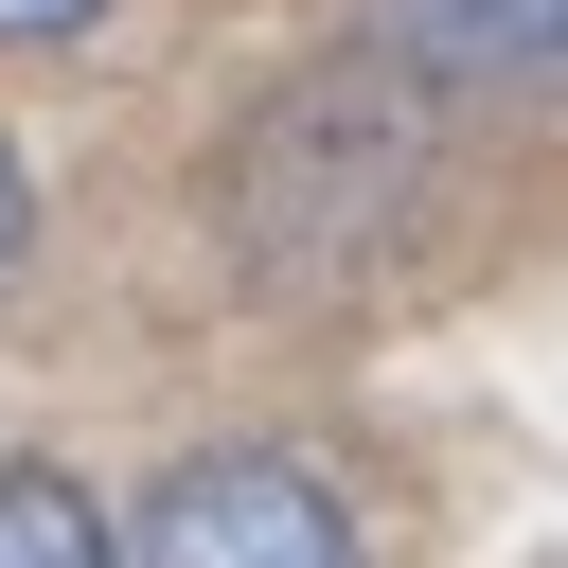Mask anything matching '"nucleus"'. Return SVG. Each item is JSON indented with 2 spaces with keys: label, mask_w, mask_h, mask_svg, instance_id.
<instances>
[{
  "label": "nucleus",
  "mask_w": 568,
  "mask_h": 568,
  "mask_svg": "<svg viewBox=\"0 0 568 568\" xmlns=\"http://www.w3.org/2000/svg\"><path fill=\"white\" fill-rule=\"evenodd\" d=\"M0 568H106V515H89V479H53V462H0Z\"/></svg>",
  "instance_id": "7ed1b4c3"
},
{
  "label": "nucleus",
  "mask_w": 568,
  "mask_h": 568,
  "mask_svg": "<svg viewBox=\"0 0 568 568\" xmlns=\"http://www.w3.org/2000/svg\"><path fill=\"white\" fill-rule=\"evenodd\" d=\"M106 0H0V36H89Z\"/></svg>",
  "instance_id": "39448f33"
},
{
  "label": "nucleus",
  "mask_w": 568,
  "mask_h": 568,
  "mask_svg": "<svg viewBox=\"0 0 568 568\" xmlns=\"http://www.w3.org/2000/svg\"><path fill=\"white\" fill-rule=\"evenodd\" d=\"M106 568H373V550H355L337 479H302L284 444H195V462L106 532Z\"/></svg>",
  "instance_id": "f257e3e1"
},
{
  "label": "nucleus",
  "mask_w": 568,
  "mask_h": 568,
  "mask_svg": "<svg viewBox=\"0 0 568 568\" xmlns=\"http://www.w3.org/2000/svg\"><path fill=\"white\" fill-rule=\"evenodd\" d=\"M373 53L479 106H568V0H373Z\"/></svg>",
  "instance_id": "f03ea898"
},
{
  "label": "nucleus",
  "mask_w": 568,
  "mask_h": 568,
  "mask_svg": "<svg viewBox=\"0 0 568 568\" xmlns=\"http://www.w3.org/2000/svg\"><path fill=\"white\" fill-rule=\"evenodd\" d=\"M36 248V178H18V142H0V266Z\"/></svg>",
  "instance_id": "20e7f679"
}]
</instances>
